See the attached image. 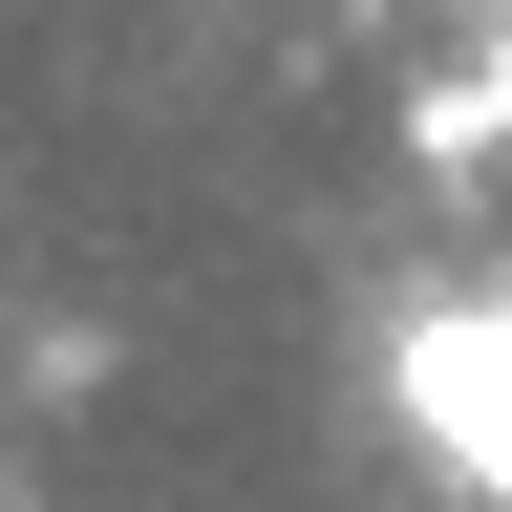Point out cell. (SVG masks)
Wrapping results in <instances>:
<instances>
[{"instance_id":"1","label":"cell","mask_w":512,"mask_h":512,"mask_svg":"<svg viewBox=\"0 0 512 512\" xmlns=\"http://www.w3.org/2000/svg\"><path fill=\"white\" fill-rule=\"evenodd\" d=\"M384 406H406V448H427L470 512H512V278L384 320Z\"/></svg>"},{"instance_id":"3","label":"cell","mask_w":512,"mask_h":512,"mask_svg":"<svg viewBox=\"0 0 512 512\" xmlns=\"http://www.w3.org/2000/svg\"><path fill=\"white\" fill-rule=\"evenodd\" d=\"M470 86H491V150H512V0H491V22H470Z\"/></svg>"},{"instance_id":"2","label":"cell","mask_w":512,"mask_h":512,"mask_svg":"<svg viewBox=\"0 0 512 512\" xmlns=\"http://www.w3.org/2000/svg\"><path fill=\"white\" fill-rule=\"evenodd\" d=\"M406 150H427V171H491V86H470V64H427V86H406Z\"/></svg>"}]
</instances>
